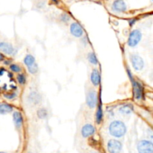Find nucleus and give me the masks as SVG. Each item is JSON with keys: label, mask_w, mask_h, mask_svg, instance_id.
Wrapping results in <instances>:
<instances>
[{"label": "nucleus", "mask_w": 153, "mask_h": 153, "mask_svg": "<svg viewBox=\"0 0 153 153\" xmlns=\"http://www.w3.org/2000/svg\"><path fill=\"white\" fill-rule=\"evenodd\" d=\"M109 134L114 137L120 138L126 134L127 131V127L123 121L115 120L111 122L108 126Z\"/></svg>", "instance_id": "obj_1"}, {"label": "nucleus", "mask_w": 153, "mask_h": 153, "mask_svg": "<svg viewBox=\"0 0 153 153\" xmlns=\"http://www.w3.org/2000/svg\"><path fill=\"white\" fill-rule=\"evenodd\" d=\"M128 77L130 78L131 82H132L133 94H134V99H136L137 100H143V96H144V89H143V85H142L141 83H140V82L135 80V79L133 78L132 75H131L129 70H128Z\"/></svg>", "instance_id": "obj_2"}, {"label": "nucleus", "mask_w": 153, "mask_h": 153, "mask_svg": "<svg viewBox=\"0 0 153 153\" xmlns=\"http://www.w3.org/2000/svg\"><path fill=\"white\" fill-rule=\"evenodd\" d=\"M142 39V32L139 29H134L131 31L128 36L127 44L129 47L134 48L139 44Z\"/></svg>", "instance_id": "obj_3"}, {"label": "nucleus", "mask_w": 153, "mask_h": 153, "mask_svg": "<svg viewBox=\"0 0 153 153\" xmlns=\"http://www.w3.org/2000/svg\"><path fill=\"white\" fill-rule=\"evenodd\" d=\"M98 104V94L94 89H90L86 95V105L90 109L95 108Z\"/></svg>", "instance_id": "obj_4"}, {"label": "nucleus", "mask_w": 153, "mask_h": 153, "mask_svg": "<svg viewBox=\"0 0 153 153\" xmlns=\"http://www.w3.org/2000/svg\"><path fill=\"white\" fill-rule=\"evenodd\" d=\"M130 61H131V65H132L133 68L135 71L140 72L144 68V61H143V58L140 56L138 54H131V55H130Z\"/></svg>", "instance_id": "obj_5"}, {"label": "nucleus", "mask_w": 153, "mask_h": 153, "mask_svg": "<svg viewBox=\"0 0 153 153\" xmlns=\"http://www.w3.org/2000/svg\"><path fill=\"white\" fill-rule=\"evenodd\" d=\"M137 149L139 153H153V143L151 140H141L137 143Z\"/></svg>", "instance_id": "obj_6"}, {"label": "nucleus", "mask_w": 153, "mask_h": 153, "mask_svg": "<svg viewBox=\"0 0 153 153\" xmlns=\"http://www.w3.org/2000/svg\"><path fill=\"white\" fill-rule=\"evenodd\" d=\"M122 148L121 142L116 139L109 140L107 143V149L109 153H120L122 151Z\"/></svg>", "instance_id": "obj_7"}, {"label": "nucleus", "mask_w": 153, "mask_h": 153, "mask_svg": "<svg viewBox=\"0 0 153 153\" xmlns=\"http://www.w3.org/2000/svg\"><path fill=\"white\" fill-rule=\"evenodd\" d=\"M27 102L30 105L35 106L42 102V96L36 91H32L27 96Z\"/></svg>", "instance_id": "obj_8"}, {"label": "nucleus", "mask_w": 153, "mask_h": 153, "mask_svg": "<svg viewBox=\"0 0 153 153\" xmlns=\"http://www.w3.org/2000/svg\"><path fill=\"white\" fill-rule=\"evenodd\" d=\"M70 31L73 37H78V38L83 37L84 33H85L82 25L77 22H73L70 24Z\"/></svg>", "instance_id": "obj_9"}, {"label": "nucleus", "mask_w": 153, "mask_h": 153, "mask_svg": "<svg viewBox=\"0 0 153 153\" xmlns=\"http://www.w3.org/2000/svg\"><path fill=\"white\" fill-rule=\"evenodd\" d=\"M111 10L114 13H123L127 10V4L123 0H114L111 4Z\"/></svg>", "instance_id": "obj_10"}, {"label": "nucleus", "mask_w": 153, "mask_h": 153, "mask_svg": "<svg viewBox=\"0 0 153 153\" xmlns=\"http://www.w3.org/2000/svg\"><path fill=\"white\" fill-rule=\"evenodd\" d=\"M96 133V128L92 124L87 123L82 126L81 129V134L84 138H88L91 137Z\"/></svg>", "instance_id": "obj_11"}, {"label": "nucleus", "mask_w": 153, "mask_h": 153, "mask_svg": "<svg viewBox=\"0 0 153 153\" xmlns=\"http://www.w3.org/2000/svg\"><path fill=\"white\" fill-rule=\"evenodd\" d=\"M0 52L7 55H13L15 54V49L13 45L7 42H0Z\"/></svg>", "instance_id": "obj_12"}, {"label": "nucleus", "mask_w": 153, "mask_h": 153, "mask_svg": "<svg viewBox=\"0 0 153 153\" xmlns=\"http://www.w3.org/2000/svg\"><path fill=\"white\" fill-rule=\"evenodd\" d=\"M134 110V107L130 103H126V104L122 105L118 108V111L120 114L124 115V116H127V115L131 114Z\"/></svg>", "instance_id": "obj_13"}, {"label": "nucleus", "mask_w": 153, "mask_h": 153, "mask_svg": "<svg viewBox=\"0 0 153 153\" xmlns=\"http://www.w3.org/2000/svg\"><path fill=\"white\" fill-rule=\"evenodd\" d=\"M100 73L97 69H94L91 73V82L94 87H98L100 84Z\"/></svg>", "instance_id": "obj_14"}, {"label": "nucleus", "mask_w": 153, "mask_h": 153, "mask_svg": "<svg viewBox=\"0 0 153 153\" xmlns=\"http://www.w3.org/2000/svg\"><path fill=\"white\" fill-rule=\"evenodd\" d=\"M13 120L14 123V125L16 128H20L23 123V117L22 114L18 111H16L13 113Z\"/></svg>", "instance_id": "obj_15"}, {"label": "nucleus", "mask_w": 153, "mask_h": 153, "mask_svg": "<svg viewBox=\"0 0 153 153\" xmlns=\"http://www.w3.org/2000/svg\"><path fill=\"white\" fill-rule=\"evenodd\" d=\"M13 108L10 105L5 102L0 103V114H7L13 111Z\"/></svg>", "instance_id": "obj_16"}, {"label": "nucleus", "mask_w": 153, "mask_h": 153, "mask_svg": "<svg viewBox=\"0 0 153 153\" xmlns=\"http://www.w3.org/2000/svg\"><path fill=\"white\" fill-rule=\"evenodd\" d=\"M23 62H24V64L28 67H29V66L34 64V63L36 62V60H35V58H34L32 55H31V54H28V55H25V57L24 58Z\"/></svg>", "instance_id": "obj_17"}, {"label": "nucleus", "mask_w": 153, "mask_h": 153, "mask_svg": "<svg viewBox=\"0 0 153 153\" xmlns=\"http://www.w3.org/2000/svg\"><path fill=\"white\" fill-rule=\"evenodd\" d=\"M87 59L88 60L90 63L93 65H97L99 63L98 58H97V56L96 55V54L93 52H90L87 55Z\"/></svg>", "instance_id": "obj_18"}, {"label": "nucleus", "mask_w": 153, "mask_h": 153, "mask_svg": "<svg viewBox=\"0 0 153 153\" xmlns=\"http://www.w3.org/2000/svg\"><path fill=\"white\" fill-rule=\"evenodd\" d=\"M37 116L40 120H44L48 117V111L45 108H40L37 111Z\"/></svg>", "instance_id": "obj_19"}, {"label": "nucleus", "mask_w": 153, "mask_h": 153, "mask_svg": "<svg viewBox=\"0 0 153 153\" xmlns=\"http://www.w3.org/2000/svg\"><path fill=\"white\" fill-rule=\"evenodd\" d=\"M103 120V111L102 106L100 105L97 108V113H96V122L98 125H100Z\"/></svg>", "instance_id": "obj_20"}, {"label": "nucleus", "mask_w": 153, "mask_h": 153, "mask_svg": "<svg viewBox=\"0 0 153 153\" xmlns=\"http://www.w3.org/2000/svg\"><path fill=\"white\" fill-rule=\"evenodd\" d=\"M27 69H28V73H31V74H32V75L37 74V73H38V70H39L38 65H37V64L36 62L34 63V64H32V65H31V66H29V67H27Z\"/></svg>", "instance_id": "obj_21"}, {"label": "nucleus", "mask_w": 153, "mask_h": 153, "mask_svg": "<svg viewBox=\"0 0 153 153\" xmlns=\"http://www.w3.org/2000/svg\"><path fill=\"white\" fill-rule=\"evenodd\" d=\"M71 18H70V16L67 13H62L61 15H60V20H61V22L63 23H68L70 21Z\"/></svg>", "instance_id": "obj_22"}, {"label": "nucleus", "mask_w": 153, "mask_h": 153, "mask_svg": "<svg viewBox=\"0 0 153 153\" xmlns=\"http://www.w3.org/2000/svg\"><path fill=\"white\" fill-rule=\"evenodd\" d=\"M16 79H17L18 83L20 85H24L26 83V76L23 73H19V74H18Z\"/></svg>", "instance_id": "obj_23"}, {"label": "nucleus", "mask_w": 153, "mask_h": 153, "mask_svg": "<svg viewBox=\"0 0 153 153\" xmlns=\"http://www.w3.org/2000/svg\"><path fill=\"white\" fill-rule=\"evenodd\" d=\"M10 70L13 72V73H20L21 70H21V67L16 64H10Z\"/></svg>", "instance_id": "obj_24"}, {"label": "nucleus", "mask_w": 153, "mask_h": 153, "mask_svg": "<svg viewBox=\"0 0 153 153\" xmlns=\"http://www.w3.org/2000/svg\"><path fill=\"white\" fill-rule=\"evenodd\" d=\"M16 96L17 95H16V93H7V94H4V98H6L7 100H14V99L16 97Z\"/></svg>", "instance_id": "obj_25"}, {"label": "nucleus", "mask_w": 153, "mask_h": 153, "mask_svg": "<svg viewBox=\"0 0 153 153\" xmlns=\"http://www.w3.org/2000/svg\"><path fill=\"white\" fill-rule=\"evenodd\" d=\"M4 72H5V69L3 68V67H0V76H2Z\"/></svg>", "instance_id": "obj_26"}, {"label": "nucleus", "mask_w": 153, "mask_h": 153, "mask_svg": "<svg viewBox=\"0 0 153 153\" xmlns=\"http://www.w3.org/2000/svg\"><path fill=\"white\" fill-rule=\"evenodd\" d=\"M135 22H136V19H131V20H129V22H129V25H131V26H132V25L135 23Z\"/></svg>", "instance_id": "obj_27"}, {"label": "nucleus", "mask_w": 153, "mask_h": 153, "mask_svg": "<svg viewBox=\"0 0 153 153\" xmlns=\"http://www.w3.org/2000/svg\"><path fill=\"white\" fill-rule=\"evenodd\" d=\"M3 59H4V57H3V55H1V53H0V61H2Z\"/></svg>", "instance_id": "obj_28"}, {"label": "nucleus", "mask_w": 153, "mask_h": 153, "mask_svg": "<svg viewBox=\"0 0 153 153\" xmlns=\"http://www.w3.org/2000/svg\"><path fill=\"white\" fill-rule=\"evenodd\" d=\"M52 1L55 3H58V0H52Z\"/></svg>", "instance_id": "obj_29"}, {"label": "nucleus", "mask_w": 153, "mask_h": 153, "mask_svg": "<svg viewBox=\"0 0 153 153\" xmlns=\"http://www.w3.org/2000/svg\"><path fill=\"white\" fill-rule=\"evenodd\" d=\"M91 153H99L98 152H95V151H93V152H91Z\"/></svg>", "instance_id": "obj_30"}, {"label": "nucleus", "mask_w": 153, "mask_h": 153, "mask_svg": "<svg viewBox=\"0 0 153 153\" xmlns=\"http://www.w3.org/2000/svg\"><path fill=\"white\" fill-rule=\"evenodd\" d=\"M0 153H6V152H0Z\"/></svg>", "instance_id": "obj_31"}]
</instances>
